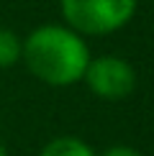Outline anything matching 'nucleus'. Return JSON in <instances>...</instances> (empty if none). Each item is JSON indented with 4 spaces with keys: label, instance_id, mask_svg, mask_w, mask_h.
I'll use <instances>...</instances> for the list:
<instances>
[{
    "label": "nucleus",
    "instance_id": "7ed1b4c3",
    "mask_svg": "<svg viewBox=\"0 0 154 156\" xmlns=\"http://www.w3.org/2000/svg\"><path fill=\"white\" fill-rule=\"evenodd\" d=\"M82 82L100 100H123L136 87V72L126 59L105 54L90 59Z\"/></svg>",
    "mask_w": 154,
    "mask_h": 156
},
{
    "label": "nucleus",
    "instance_id": "f03ea898",
    "mask_svg": "<svg viewBox=\"0 0 154 156\" xmlns=\"http://www.w3.org/2000/svg\"><path fill=\"white\" fill-rule=\"evenodd\" d=\"M139 0H59L64 26L80 36H108L134 18Z\"/></svg>",
    "mask_w": 154,
    "mask_h": 156
},
{
    "label": "nucleus",
    "instance_id": "423d86ee",
    "mask_svg": "<svg viewBox=\"0 0 154 156\" xmlns=\"http://www.w3.org/2000/svg\"><path fill=\"white\" fill-rule=\"evenodd\" d=\"M100 156H141V151H136L134 146H123V144H118V146L105 148Z\"/></svg>",
    "mask_w": 154,
    "mask_h": 156
},
{
    "label": "nucleus",
    "instance_id": "f257e3e1",
    "mask_svg": "<svg viewBox=\"0 0 154 156\" xmlns=\"http://www.w3.org/2000/svg\"><path fill=\"white\" fill-rule=\"evenodd\" d=\"M90 59L93 56L85 36L64 23H41L23 38L21 62L38 82L49 87H69L82 82Z\"/></svg>",
    "mask_w": 154,
    "mask_h": 156
},
{
    "label": "nucleus",
    "instance_id": "0eeeda50",
    "mask_svg": "<svg viewBox=\"0 0 154 156\" xmlns=\"http://www.w3.org/2000/svg\"><path fill=\"white\" fill-rule=\"evenodd\" d=\"M0 156H8V148H5V144H3V138H0Z\"/></svg>",
    "mask_w": 154,
    "mask_h": 156
},
{
    "label": "nucleus",
    "instance_id": "39448f33",
    "mask_svg": "<svg viewBox=\"0 0 154 156\" xmlns=\"http://www.w3.org/2000/svg\"><path fill=\"white\" fill-rule=\"evenodd\" d=\"M23 54V38L13 28L0 26V69H10L21 62Z\"/></svg>",
    "mask_w": 154,
    "mask_h": 156
},
{
    "label": "nucleus",
    "instance_id": "20e7f679",
    "mask_svg": "<svg viewBox=\"0 0 154 156\" xmlns=\"http://www.w3.org/2000/svg\"><path fill=\"white\" fill-rule=\"evenodd\" d=\"M38 156H98V154L93 151L90 144H85L77 136H57L41 148Z\"/></svg>",
    "mask_w": 154,
    "mask_h": 156
}]
</instances>
